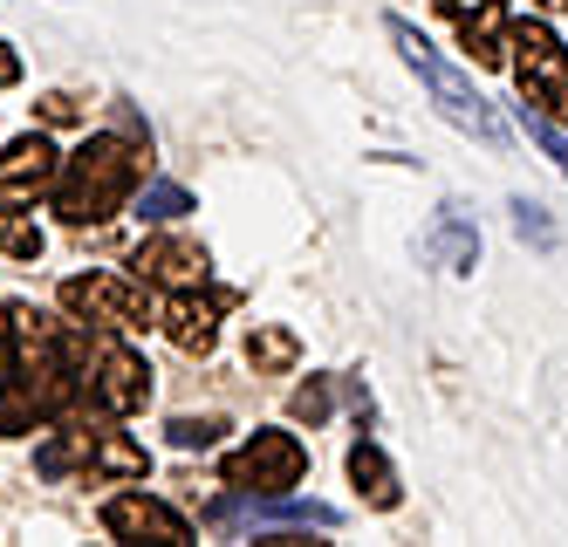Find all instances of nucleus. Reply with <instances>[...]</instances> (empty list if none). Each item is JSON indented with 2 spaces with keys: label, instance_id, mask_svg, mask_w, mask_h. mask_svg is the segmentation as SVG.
Instances as JSON below:
<instances>
[{
  "label": "nucleus",
  "instance_id": "f3484780",
  "mask_svg": "<svg viewBox=\"0 0 568 547\" xmlns=\"http://www.w3.org/2000/svg\"><path fill=\"white\" fill-rule=\"evenodd\" d=\"M247 363L254 369H295V335L288 328H254L247 335Z\"/></svg>",
  "mask_w": 568,
  "mask_h": 547
},
{
  "label": "nucleus",
  "instance_id": "2eb2a0df",
  "mask_svg": "<svg viewBox=\"0 0 568 547\" xmlns=\"http://www.w3.org/2000/svg\"><path fill=\"white\" fill-rule=\"evenodd\" d=\"M432 254H438L445 267H453V274H473V261H479V233L466 226V213H459V205H445V213H438Z\"/></svg>",
  "mask_w": 568,
  "mask_h": 547
},
{
  "label": "nucleus",
  "instance_id": "423d86ee",
  "mask_svg": "<svg viewBox=\"0 0 568 547\" xmlns=\"http://www.w3.org/2000/svg\"><path fill=\"white\" fill-rule=\"evenodd\" d=\"M83 397H90L97 411H110V417L144 411V397H151V369H144V356L124 343V335L97 328L90 343H83Z\"/></svg>",
  "mask_w": 568,
  "mask_h": 547
},
{
  "label": "nucleus",
  "instance_id": "5701e85b",
  "mask_svg": "<svg viewBox=\"0 0 568 547\" xmlns=\"http://www.w3.org/2000/svg\"><path fill=\"white\" fill-rule=\"evenodd\" d=\"M535 8H555V0H535Z\"/></svg>",
  "mask_w": 568,
  "mask_h": 547
},
{
  "label": "nucleus",
  "instance_id": "f8f14e48",
  "mask_svg": "<svg viewBox=\"0 0 568 547\" xmlns=\"http://www.w3.org/2000/svg\"><path fill=\"white\" fill-rule=\"evenodd\" d=\"M226 302H233V294H199V287L172 294V302H165V335H172L185 356H206V350H213V335H220Z\"/></svg>",
  "mask_w": 568,
  "mask_h": 547
},
{
  "label": "nucleus",
  "instance_id": "aec40b11",
  "mask_svg": "<svg viewBox=\"0 0 568 547\" xmlns=\"http://www.w3.org/2000/svg\"><path fill=\"white\" fill-rule=\"evenodd\" d=\"M527 138H535V144H541V151L561 164V172H568V138L555 131V117H527Z\"/></svg>",
  "mask_w": 568,
  "mask_h": 547
},
{
  "label": "nucleus",
  "instance_id": "0eeeda50",
  "mask_svg": "<svg viewBox=\"0 0 568 547\" xmlns=\"http://www.w3.org/2000/svg\"><path fill=\"white\" fill-rule=\"evenodd\" d=\"M514 82H520V97L535 110L568 123V49L555 41L548 21H520L514 28Z\"/></svg>",
  "mask_w": 568,
  "mask_h": 547
},
{
  "label": "nucleus",
  "instance_id": "4468645a",
  "mask_svg": "<svg viewBox=\"0 0 568 547\" xmlns=\"http://www.w3.org/2000/svg\"><path fill=\"white\" fill-rule=\"evenodd\" d=\"M349 479H356V493L371 499L377 514H390L397 499H404V493H397V473H390V458H384V445H371V438L349 445Z\"/></svg>",
  "mask_w": 568,
  "mask_h": 547
},
{
  "label": "nucleus",
  "instance_id": "4be33fe9",
  "mask_svg": "<svg viewBox=\"0 0 568 547\" xmlns=\"http://www.w3.org/2000/svg\"><path fill=\"white\" fill-rule=\"evenodd\" d=\"M21 82V62H14V49H0V90H14Z\"/></svg>",
  "mask_w": 568,
  "mask_h": 547
},
{
  "label": "nucleus",
  "instance_id": "9b49d317",
  "mask_svg": "<svg viewBox=\"0 0 568 547\" xmlns=\"http://www.w3.org/2000/svg\"><path fill=\"white\" fill-rule=\"evenodd\" d=\"M144 281H158V287H172V294H185V287H206V254H199L192 240H172V233H151L144 246H138V261H131Z\"/></svg>",
  "mask_w": 568,
  "mask_h": 547
},
{
  "label": "nucleus",
  "instance_id": "6ab92c4d",
  "mask_svg": "<svg viewBox=\"0 0 568 547\" xmlns=\"http://www.w3.org/2000/svg\"><path fill=\"white\" fill-rule=\"evenodd\" d=\"M213 438H220V417H179V425H172V445H179V452L213 445Z\"/></svg>",
  "mask_w": 568,
  "mask_h": 547
},
{
  "label": "nucleus",
  "instance_id": "9d476101",
  "mask_svg": "<svg viewBox=\"0 0 568 547\" xmlns=\"http://www.w3.org/2000/svg\"><path fill=\"white\" fill-rule=\"evenodd\" d=\"M432 8L459 28V41H466V55L473 62H507V49H514V28H507V0H432Z\"/></svg>",
  "mask_w": 568,
  "mask_h": 547
},
{
  "label": "nucleus",
  "instance_id": "412c9836",
  "mask_svg": "<svg viewBox=\"0 0 568 547\" xmlns=\"http://www.w3.org/2000/svg\"><path fill=\"white\" fill-rule=\"evenodd\" d=\"M295 417L302 425H322V417H329V384H302L295 391Z\"/></svg>",
  "mask_w": 568,
  "mask_h": 547
},
{
  "label": "nucleus",
  "instance_id": "ddd939ff",
  "mask_svg": "<svg viewBox=\"0 0 568 547\" xmlns=\"http://www.w3.org/2000/svg\"><path fill=\"white\" fill-rule=\"evenodd\" d=\"M220 514H226V520L247 514L254 527H336V507H322V499H288V493L267 499V507H261V499H247V507H233V499H226Z\"/></svg>",
  "mask_w": 568,
  "mask_h": 547
},
{
  "label": "nucleus",
  "instance_id": "20e7f679",
  "mask_svg": "<svg viewBox=\"0 0 568 547\" xmlns=\"http://www.w3.org/2000/svg\"><path fill=\"white\" fill-rule=\"evenodd\" d=\"M34 466H42L49 479H69V473H103V479H144V445L131 432L110 425V411L90 417V425H62L42 452H34Z\"/></svg>",
  "mask_w": 568,
  "mask_h": 547
},
{
  "label": "nucleus",
  "instance_id": "6e6552de",
  "mask_svg": "<svg viewBox=\"0 0 568 547\" xmlns=\"http://www.w3.org/2000/svg\"><path fill=\"white\" fill-rule=\"evenodd\" d=\"M302 473H308V452H302L295 432H254L247 445H233L226 466H220V479L240 486V493H295Z\"/></svg>",
  "mask_w": 568,
  "mask_h": 547
},
{
  "label": "nucleus",
  "instance_id": "a211bd4d",
  "mask_svg": "<svg viewBox=\"0 0 568 547\" xmlns=\"http://www.w3.org/2000/svg\"><path fill=\"white\" fill-rule=\"evenodd\" d=\"M507 213H514V233H520V240H535V246H555V226H548V213H541L535 199H514Z\"/></svg>",
  "mask_w": 568,
  "mask_h": 547
},
{
  "label": "nucleus",
  "instance_id": "dca6fc26",
  "mask_svg": "<svg viewBox=\"0 0 568 547\" xmlns=\"http://www.w3.org/2000/svg\"><path fill=\"white\" fill-rule=\"evenodd\" d=\"M185 213H192V192L172 185V179H158V185L138 192V220H151V226H172V220H185Z\"/></svg>",
  "mask_w": 568,
  "mask_h": 547
},
{
  "label": "nucleus",
  "instance_id": "f257e3e1",
  "mask_svg": "<svg viewBox=\"0 0 568 547\" xmlns=\"http://www.w3.org/2000/svg\"><path fill=\"white\" fill-rule=\"evenodd\" d=\"M83 397V335L0 302V432H34Z\"/></svg>",
  "mask_w": 568,
  "mask_h": 547
},
{
  "label": "nucleus",
  "instance_id": "39448f33",
  "mask_svg": "<svg viewBox=\"0 0 568 547\" xmlns=\"http://www.w3.org/2000/svg\"><path fill=\"white\" fill-rule=\"evenodd\" d=\"M62 308L83 322V328H110V335H144L158 322L151 294H144V274H69L62 281Z\"/></svg>",
  "mask_w": 568,
  "mask_h": 547
},
{
  "label": "nucleus",
  "instance_id": "f03ea898",
  "mask_svg": "<svg viewBox=\"0 0 568 547\" xmlns=\"http://www.w3.org/2000/svg\"><path fill=\"white\" fill-rule=\"evenodd\" d=\"M138 179H144L138 144L97 131V138H83V144L62 158V172H55V192H49V199H55V213H62L69 226H103V220H116V213L131 205Z\"/></svg>",
  "mask_w": 568,
  "mask_h": 547
},
{
  "label": "nucleus",
  "instance_id": "1a4fd4ad",
  "mask_svg": "<svg viewBox=\"0 0 568 547\" xmlns=\"http://www.w3.org/2000/svg\"><path fill=\"white\" fill-rule=\"evenodd\" d=\"M103 527L116 540H158V547H185L192 540V520L179 507H165V499H151V493H116V499H103Z\"/></svg>",
  "mask_w": 568,
  "mask_h": 547
},
{
  "label": "nucleus",
  "instance_id": "7ed1b4c3",
  "mask_svg": "<svg viewBox=\"0 0 568 547\" xmlns=\"http://www.w3.org/2000/svg\"><path fill=\"white\" fill-rule=\"evenodd\" d=\"M390 41H397V55H404V69H412L418 82H425V90H432V103H438V117L445 123H453V131H466V138H479V144H507V123H500V110L494 103H486L479 90H473V82L453 69V62H445L438 49H432V41L412 28V21H404V14H390Z\"/></svg>",
  "mask_w": 568,
  "mask_h": 547
}]
</instances>
